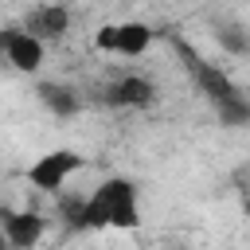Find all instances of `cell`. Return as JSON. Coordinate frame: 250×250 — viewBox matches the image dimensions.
Here are the masks:
<instances>
[{
	"instance_id": "6da1fadb",
	"label": "cell",
	"mask_w": 250,
	"mask_h": 250,
	"mask_svg": "<svg viewBox=\"0 0 250 250\" xmlns=\"http://www.w3.org/2000/svg\"><path fill=\"white\" fill-rule=\"evenodd\" d=\"M78 223L90 230H137L141 227V191L125 176H105L78 207Z\"/></svg>"
},
{
	"instance_id": "7a4b0ae2",
	"label": "cell",
	"mask_w": 250,
	"mask_h": 250,
	"mask_svg": "<svg viewBox=\"0 0 250 250\" xmlns=\"http://www.w3.org/2000/svg\"><path fill=\"white\" fill-rule=\"evenodd\" d=\"M156 31L145 20H109L94 31V51L113 55V59H145L152 51Z\"/></svg>"
},
{
	"instance_id": "3957f363",
	"label": "cell",
	"mask_w": 250,
	"mask_h": 250,
	"mask_svg": "<svg viewBox=\"0 0 250 250\" xmlns=\"http://www.w3.org/2000/svg\"><path fill=\"white\" fill-rule=\"evenodd\" d=\"M82 168H86V156H82L78 148H70V145L47 148V152H39V156L27 164V184H31L35 191H43V195H55V191H62Z\"/></svg>"
},
{
	"instance_id": "277c9868",
	"label": "cell",
	"mask_w": 250,
	"mask_h": 250,
	"mask_svg": "<svg viewBox=\"0 0 250 250\" xmlns=\"http://www.w3.org/2000/svg\"><path fill=\"white\" fill-rule=\"evenodd\" d=\"M0 55L16 74H39L47 62V43L39 35H31L23 23H12L0 31Z\"/></svg>"
},
{
	"instance_id": "5b68a950",
	"label": "cell",
	"mask_w": 250,
	"mask_h": 250,
	"mask_svg": "<svg viewBox=\"0 0 250 250\" xmlns=\"http://www.w3.org/2000/svg\"><path fill=\"white\" fill-rule=\"evenodd\" d=\"M0 234L12 250H35L47 234V219L31 207H4L0 211Z\"/></svg>"
},
{
	"instance_id": "8992f818",
	"label": "cell",
	"mask_w": 250,
	"mask_h": 250,
	"mask_svg": "<svg viewBox=\"0 0 250 250\" xmlns=\"http://www.w3.org/2000/svg\"><path fill=\"white\" fill-rule=\"evenodd\" d=\"M102 98L109 105H117V109H145V105L156 102V86L145 74H121L102 90Z\"/></svg>"
},
{
	"instance_id": "52a82bcc",
	"label": "cell",
	"mask_w": 250,
	"mask_h": 250,
	"mask_svg": "<svg viewBox=\"0 0 250 250\" xmlns=\"http://www.w3.org/2000/svg\"><path fill=\"white\" fill-rule=\"evenodd\" d=\"M23 27L51 47V43H59V39L70 35V8L66 4H35L27 12V20H23Z\"/></svg>"
},
{
	"instance_id": "ba28073f",
	"label": "cell",
	"mask_w": 250,
	"mask_h": 250,
	"mask_svg": "<svg viewBox=\"0 0 250 250\" xmlns=\"http://www.w3.org/2000/svg\"><path fill=\"white\" fill-rule=\"evenodd\" d=\"M39 98H43V105H51L55 113H74V109H78V94H74L70 86H43Z\"/></svg>"
},
{
	"instance_id": "9c48e42d",
	"label": "cell",
	"mask_w": 250,
	"mask_h": 250,
	"mask_svg": "<svg viewBox=\"0 0 250 250\" xmlns=\"http://www.w3.org/2000/svg\"><path fill=\"white\" fill-rule=\"evenodd\" d=\"M242 195H246V207H250V172H246V188H242Z\"/></svg>"
}]
</instances>
